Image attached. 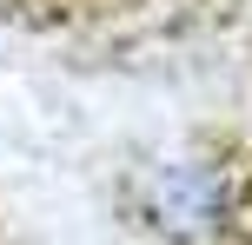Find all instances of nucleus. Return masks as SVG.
Returning <instances> with one entry per match:
<instances>
[{"label": "nucleus", "instance_id": "obj_1", "mask_svg": "<svg viewBox=\"0 0 252 245\" xmlns=\"http://www.w3.org/2000/svg\"><path fill=\"white\" fill-rule=\"evenodd\" d=\"M219 0H0V20L33 33H73L93 47H133V40H173Z\"/></svg>", "mask_w": 252, "mask_h": 245}, {"label": "nucleus", "instance_id": "obj_2", "mask_svg": "<svg viewBox=\"0 0 252 245\" xmlns=\"http://www.w3.org/2000/svg\"><path fill=\"white\" fill-rule=\"evenodd\" d=\"M0 245H7V239H0Z\"/></svg>", "mask_w": 252, "mask_h": 245}]
</instances>
